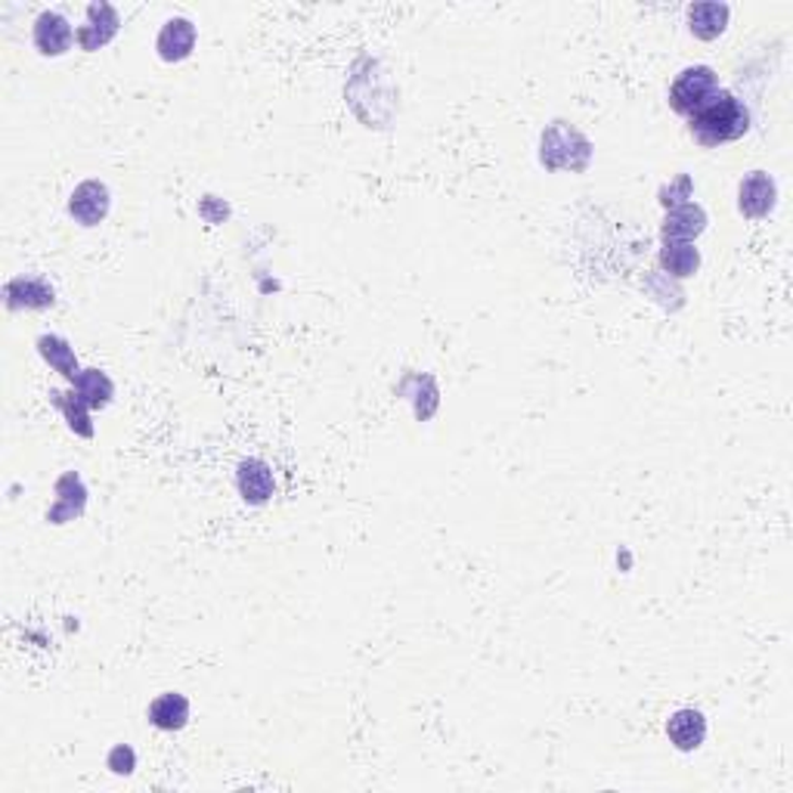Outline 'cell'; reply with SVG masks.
Returning <instances> with one entry per match:
<instances>
[{
  "label": "cell",
  "instance_id": "cell-18",
  "mask_svg": "<svg viewBox=\"0 0 793 793\" xmlns=\"http://www.w3.org/2000/svg\"><path fill=\"white\" fill-rule=\"evenodd\" d=\"M38 354H41L43 363L50 366L53 372H60L63 379H68V382L78 379L81 366H78V357H75L72 344L65 342L63 335H41L38 338Z\"/></svg>",
  "mask_w": 793,
  "mask_h": 793
},
{
  "label": "cell",
  "instance_id": "cell-20",
  "mask_svg": "<svg viewBox=\"0 0 793 793\" xmlns=\"http://www.w3.org/2000/svg\"><path fill=\"white\" fill-rule=\"evenodd\" d=\"M688 199H691V177L688 174H679L673 183H666L664 190H661V205H664L666 212L686 205Z\"/></svg>",
  "mask_w": 793,
  "mask_h": 793
},
{
  "label": "cell",
  "instance_id": "cell-12",
  "mask_svg": "<svg viewBox=\"0 0 793 793\" xmlns=\"http://www.w3.org/2000/svg\"><path fill=\"white\" fill-rule=\"evenodd\" d=\"M155 50L165 63H183L195 50V25L187 16H174L162 25Z\"/></svg>",
  "mask_w": 793,
  "mask_h": 793
},
{
  "label": "cell",
  "instance_id": "cell-10",
  "mask_svg": "<svg viewBox=\"0 0 793 793\" xmlns=\"http://www.w3.org/2000/svg\"><path fill=\"white\" fill-rule=\"evenodd\" d=\"M236 487L239 496L248 506H264V502H270V496L277 494V477L264 459H242L236 472Z\"/></svg>",
  "mask_w": 793,
  "mask_h": 793
},
{
  "label": "cell",
  "instance_id": "cell-13",
  "mask_svg": "<svg viewBox=\"0 0 793 793\" xmlns=\"http://www.w3.org/2000/svg\"><path fill=\"white\" fill-rule=\"evenodd\" d=\"M729 3H719V0H701V3H691L688 7V28L694 38L701 41H716L726 28H729Z\"/></svg>",
  "mask_w": 793,
  "mask_h": 793
},
{
  "label": "cell",
  "instance_id": "cell-5",
  "mask_svg": "<svg viewBox=\"0 0 793 793\" xmlns=\"http://www.w3.org/2000/svg\"><path fill=\"white\" fill-rule=\"evenodd\" d=\"M112 208V193L103 180H85L68 195V215L81 227H100Z\"/></svg>",
  "mask_w": 793,
  "mask_h": 793
},
{
  "label": "cell",
  "instance_id": "cell-17",
  "mask_svg": "<svg viewBox=\"0 0 793 793\" xmlns=\"http://www.w3.org/2000/svg\"><path fill=\"white\" fill-rule=\"evenodd\" d=\"M72 391L87 409H106L115 397V385L103 369H81L72 382Z\"/></svg>",
  "mask_w": 793,
  "mask_h": 793
},
{
  "label": "cell",
  "instance_id": "cell-3",
  "mask_svg": "<svg viewBox=\"0 0 793 793\" xmlns=\"http://www.w3.org/2000/svg\"><path fill=\"white\" fill-rule=\"evenodd\" d=\"M716 93H719V75L709 65H688L669 85V108L682 118H691Z\"/></svg>",
  "mask_w": 793,
  "mask_h": 793
},
{
  "label": "cell",
  "instance_id": "cell-8",
  "mask_svg": "<svg viewBox=\"0 0 793 793\" xmlns=\"http://www.w3.org/2000/svg\"><path fill=\"white\" fill-rule=\"evenodd\" d=\"M53 506L47 509V521L50 524H68V521H75V517L85 515L87 509V487L85 481H81V474L78 472H65L56 484H53Z\"/></svg>",
  "mask_w": 793,
  "mask_h": 793
},
{
  "label": "cell",
  "instance_id": "cell-6",
  "mask_svg": "<svg viewBox=\"0 0 793 793\" xmlns=\"http://www.w3.org/2000/svg\"><path fill=\"white\" fill-rule=\"evenodd\" d=\"M31 41H35V50H38L41 56L56 60V56H65V53L72 50V43H75V28H72V22L65 20L63 13H56V10H43L41 16L35 20Z\"/></svg>",
  "mask_w": 793,
  "mask_h": 793
},
{
  "label": "cell",
  "instance_id": "cell-9",
  "mask_svg": "<svg viewBox=\"0 0 793 793\" xmlns=\"http://www.w3.org/2000/svg\"><path fill=\"white\" fill-rule=\"evenodd\" d=\"M3 298L10 310H47L56 304V292L41 277H16L3 285Z\"/></svg>",
  "mask_w": 793,
  "mask_h": 793
},
{
  "label": "cell",
  "instance_id": "cell-21",
  "mask_svg": "<svg viewBox=\"0 0 793 793\" xmlns=\"http://www.w3.org/2000/svg\"><path fill=\"white\" fill-rule=\"evenodd\" d=\"M106 766L115 775H130V772H133V769H137V753L130 751L128 744H118L115 751L108 753Z\"/></svg>",
  "mask_w": 793,
  "mask_h": 793
},
{
  "label": "cell",
  "instance_id": "cell-11",
  "mask_svg": "<svg viewBox=\"0 0 793 793\" xmlns=\"http://www.w3.org/2000/svg\"><path fill=\"white\" fill-rule=\"evenodd\" d=\"M666 738L676 751L691 753L707 741V716L701 709L682 707L666 719Z\"/></svg>",
  "mask_w": 793,
  "mask_h": 793
},
{
  "label": "cell",
  "instance_id": "cell-19",
  "mask_svg": "<svg viewBox=\"0 0 793 793\" xmlns=\"http://www.w3.org/2000/svg\"><path fill=\"white\" fill-rule=\"evenodd\" d=\"M50 404L63 412L68 429L75 431V434L93 437V422H90V412H93V409H87L85 404L75 397V391H50Z\"/></svg>",
  "mask_w": 793,
  "mask_h": 793
},
{
  "label": "cell",
  "instance_id": "cell-7",
  "mask_svg": "<svg viewBox=\"0 0 793 793\" xmlns=\"http://www.w3.org/2000/svg\"><path fill=\"white\" fill-rule=\"evenodd\" d=\"M778 205V187H775L772 174L751 171L741 187H738V212L751 220H763L769 217Z\"/></svg>",
  "mask_w": 793,
  "mask_h": 793
},
{
  "label": "cell",
  "instance_id": "cell-16",
  "mask_svg": "<svg viewBox=\"0 0 793 793\" xmlns=\"http://www.w3.org/2000/svg\"><path fill=\"white\" fill-rule=\"evenodd\" d=\"M661 267L666 277L688 279L701 270V252L694 242H679V239H664L661 245Z\"/></svg>",
  "mask_w": 793,
  "mask_h": 793
},
{
  "label": "cell",
  "instance_id": "cell-14",
  "mask_svg": "<svg viewBox=\"0 0 793 793\" xmlns=\"http://www.w3.org/2000/svg\"><path fill=\"white\" fill-rule=\"evenodd\" d=\"M707 230V212L694 202H686L679 208H669L661 227V239H679V242H694Z\"/></svg>",
  "mask_w": 793,
  "mask_h": 793
},
{
  "label": "cell",
  "instance_id": "cell-1",
  "mask_svg": "<svg viewBox=\"0 0 793 793\" xmlns=\"http://www.w3.org/2000/svg\"><path fill=\"white\" fill-rule=\"evenodd\" d=\"M688 130L701 146L716 150L722 143L741 140L751 130V108L744 106V100H738L734 93L719 87V93L707 106H701L688 118Z\"/></svg>",
  "mask_w": 793,
  "mask_h": 793
},
{
  "label": "cell",
  "instance_id": "cell-4",
  "mask_svg": "<svg viewBox=\"0 0 793 793\" xmlns=\"http://www.w3.org/2000/svg\"><path fill=\"white\" fill-rule=\"evenodd\" d=\"M118 28H121V16H118V10H115L112 3L97 0V3H90V7H87L85 25H78L75 41H78V47H81L85 53H97L100 47H106V43L118 35Z\"/></svg>",
  "mask_w": 793,
  "mask_h": 793
},
{
  "label": "cell",
  "instance_id": "cell-2",
  "mask_svg": "<svg viewBox=\"0 0 793 793\" xmlns=\"http://www.w3.org/2000/svg\"><path fill=\"white\" fill-rule=\"evenodd\" d=\"M539 165L549 171L583 174L592 165V143L574 125L552 121L539 137Z\"/></svg>",
  "mask_w": 793,
  "mask_h": 793
},
{
  "label": "cell",
  "instance_id": "cell-15",
  "mask_svg": "<svg viewBox=\"0 0 793 793\" xmlns=\"http://www.w3.org/2000/svg\"><path fill=\"white\" fill-rule=\"evenodd\" d=\"M146 716H150L152 726L162 731L187 729V722H190V698L180 694V691H165V694H158L152 701Z\"/></svg>",
  "mask_w": 793,
  "mask_h": 793
}]
</instances>
